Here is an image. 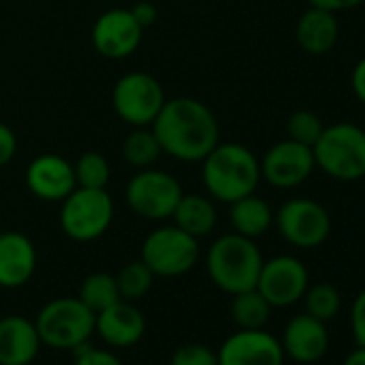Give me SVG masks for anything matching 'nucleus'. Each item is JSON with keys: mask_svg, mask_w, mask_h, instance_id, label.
<instances>
[{"mask_svg": "<svg viewBox=\"0 0 365 365\" xmlns=\"http://www.w3.org/2000/svg\"><path fill=\"white\" fill-rule=\"evenodd\" d=\"M163 155L200 163L220 144V123L209 106L192 97L165 99L150 125Z\"/></svg>", "mask_w": 365, "mask_h": 365, "instance_id": "1", "label": "nucleus"}, {"mask_svg": "<svg viewBox=\"0 0 365 365\" xmlns=\"http://www.w3.org/2000/svg\"><path fill=\"white\" fill-rule=\"evenodd\" d=\"M200 163L209 198L226 205L256 194L262 178L260 159L239 142H220Z\"/></svg>", "mask_w": 365, "mask_h": 365, "instance_id": "2", "label": "nucleus"}, {"mask_svg": "<svg viewBox=\"0 0 365 365\" xmlns=\"http://www.w3.org/2000/svg\"><path fill=\"white\" fill-rule=\"evenodd\" d=\"M262 262V254L254 239L237 232L220 237L207 254V271L211 282L228 294L256 288Z\"/></svg>", "mask_w": 365, "mask_h": 365, "instance_id": "3", "label": "nucleus"}, {"mask_svg": "<svg viewBox=\"0 0 365 365\" xmlns=\"http://www.w3.org/2000/svg\"><path fill=\"white\" fill-rule=\"evenodd\" d=\"M312 153L316 165L335 180L352 182L365 176V131L352 123L324 127Z\"/></svg>", "mask_w": 365, "mask_h": 365, "instance_id": "4", "label": "nucleus"}, {"mask_svg": "<svg viewBox=\"0 0 365 365\" xmlns=\"http://www.w3.org/2000/svg\"><path fill=\"white\" fill-rule=\"evenodd\" d=\"M35 327L41 344L56 350H73L95 333V312L78 297H61L39 309Z\"/></svg>", "mask_w": 365, "mask_h": 365, "instance_id": "5", "label": "nucleus"}, {"mask_svg": "<svg viewBox=\"0 0 365 365\" xmlns=\"http://www.w3.org/2000/svg\"><path fill=\"white\" fill-rule=\"evenodd\" d=\"M61 228L78 243H91L108 232L114 220V200L106 190L76 187L61 207Z\"/></svg>", "mask_w": 365, "mask_h": 365, "instance_id": "6", "label": "nucleus"}, {"mask_svg": "<svg viewBox=\"0 0 365 365\" xmlns=\"http://www.w3.org/2000/svg\"><path fill=\"white\" fill-rule=\"evenodd\" d=\"M198 258V239L176 226H161L148 232L140 254V260L155 273V277L185 275L196 267Z\"/></svg>", "mask_w": 365, "mask_h": 365, "instance_id": "7", "label": "nucleus"}, {"mask_svg": "<svg viewBox=\"0 0 365 365\" xmlns=\"http://www.w3.org/2000/svg\"><path fill=\"white\" fill-rule=\"evenodd\" d=\"M180 196V182L165 170L157 168L138 170V174L131 176L125 190V200L131 213L150 222L172 217Z\"/></svg>", "mask_w": 365, "mask_h": 365, "instance_id": "8", "label": "nucleus"}, {"mask_svg": "<svg viewBox=\"0 0 365 365\" xmlns=\"http://www.w3.org/2000/svg\"><path fill=\"white\" fill-rule=\"evenodd\" d=\"M163 103L165 93L159 80L146 71L125 73L112 88V108L131 127H150Z\"/></svg>", "mask_w": 365, "mask_h": 365, "instance_id": "9", "label": "nucleus"}, {"mask_svg": "<svg viewBox=\"0 0 365 365\" xmlns=\"http://www.w3.org/2000/svg\"><path fill=\"white\" fill-rule=\"evenodd\" d=\"M279 235L286 243L299 250L320 247L331 235V215L329 211L309 198H292L286 200L277 215L273 217Z\"/></svg>", "mask_w": 365, "mask_h": 365, "instance_id": "10", "label": "nucleus"}, {"mask_svg": "<svg viewBox=\"0 0 365 365\" xmlns=\"http://www.w3.org/2000/svg\"><path fill=\"white\" fill-rule=\"evenodd\" d=\"M309 286L305 264L294 256H275L262 262L256 290L271 307H288L303 299Z\"/></svg>", "mask_w": 365, "mask_h": 365, "instance_id": "11", "label": "nucleus"}, {"mask_svg": "<svg viewBox=\"0 0 365 365\" xmlns=\"http://www.w3.org/2000/svg\"><path fill=\"white\" fill-rule=\"evenodd\" d=\"M316 161L309 146L294 140H282L273 144L260 159V176L273 187L292 190L309 178Z\"/></svg>", "mask_w": 365, "mask_h": 365, "instance_id": "12", "label": "nucleus"}, {"mask_svg": "<svg viewBox=\"0 0 365 365\" xmlns=\"http://www.w3.org/2000/svg\"><path fill=\"white\" fill-rule=\"evenodd\" d=\"M144 29L133 18L131 9H110L103 11L91 31L93 48L97 54L110 61L129 58L142 43Z\"/></svg>", "mask_w": 365, "mask_h": 365, "instance_id": "13", "label": "nucleus"}, {"mask_svg": "<svg viewBox=\"0 0 365 365\" xmlns=\"http://www.w3.org/2000/svg\"><path fill=\"white\" fill-rule=\"evenodd\" d=\"M284 350L264 329H239L217 350V365H284Z\"/></svg>", "mask_w": 365, "mask_h": 365, "instance_id": "14", "label": "nucleus"}, {"mask_svg": "<svg viewBox=\"0 0 365 365\" xmlns=\"http://www.w3.org/2000/svg\"><path fill=\"white\" fill-rule=\"evenodd\" d=\"M26 187L43 202H63L78 187L73 163L54 153L35 157L26 168Z\"/></svg>", "mask_w": 365, "mask_h": 365, "instance_id": "15", "label": "nucleus"}, {"mask_svg": "<svg viewBox=\"0 0 365 365\" xmlns=\"http://www.w3.org/2000/svg\"><path fill=\"white\" fill-rule=\"evenodd\" d=\"M279 344H282V350L288 359L303 363V365L316 363L329 350L327 322L303 312V314L294 316L284 327Z\"/></svg>", "mask_w": 365, "mask_h": 365, "instance_id": "16", "label": "nucleus"}, {"mask_svg": "<svg viewBox=\"0 0 365 365\" xmlns=\"http://www.w3.org/2000/svg\"><path fill=\"white\" fill-rule=\"evenodd\" d=\"M144 331H146L144 314L125 299L95 314V333L108 346L129 348L144 337Z\"/></svg>", "mask_w": 365, "mask_h": 365, "instance_id": "17", "label": "nucleus"}, {"mask_svg": "<svg viewBox=\"0 0 365 365\" xmlns=\"http://www.w3.org/2000/svg\"><path fill=\"white\" fill-rule=\"evenodd\" d=\"M37 271L35 243L16 230L0 235V288H22Z\"/></svg>", "mask_w": 365, "mask_h": 365, "instance_id": "18", "label": "nucleus"}, {"mask_svg": "<svg viewBox=\"0 0 365 365\" xmlns=\"http://www.w3.org/2000/svg\"><path fill=\"white\" fill-rule=\"evenodd\" d=\"M41 350L35 320L26 316L0 318V365H31Z\"/></svg>", "mask_w": 365, "mask_h": 365, "instance_id": "19", "label": "nucleus"}, {"mask_svg": "<svg viewBox=\"0 0 365 365\" xmlns=\"http://www.w3.org/2000/svg\"><path fill=\"white\" fill-rule=\"evenodd\" d=\"M294 37L303 52H307L312 56L329 54L335 48L337 37H339V24L335 20V14L309 7L299 18Z\"/></svg>", "mask_w": 365, "mask_h": 365, "instance_id": "20", "label": "nucleus"}, {"mask_svg": "<svg viewBox=\"0 0 365 365\" xmlns=\"http://www.w3.org/2000/svg\"><path fill=\"white\" fill-rule=\"evenodd\" d=\"M174 226L194 239H202L211 235L217 226V209L209 196L202 194H182L174 213Z\"/></svg>", "mask_w": 365, "mask_h": 365, "instance_id": "21", "label": "nucleus"}, {"mask_svg": "<svg viewBox=\"0 0 365 365\" xmlns=\"http://www.w3.org/2000/svg\"><path fill=\"white\" fill-rule=\"evenodd\" d=\"M273 217L269 202L256 194L243 196L230 205V224L237 235L247 239L262 237L273 226Z\"/></svg>", "mask_w": 365, "mask_h": 365, "instance_id": "22", "label": "nucleus"}, {"mask_svg": "<svg viewBox=\"0 0 365 365\" xmlns=\"http://www.w3.org/2000/svg\"><path fill=\"white\" fill-rule=\"evenodd\" d=\"M271 305L269 301L256 290H245L239 294H232V320L239 329H264V324L271 318Z\"/></svg>", "mask_w": 365, "mask_h": 365, "instance_id": "23", "label": "nucleus"}, {"mask_svg": "<svg viewBox=\"0 0 365 365\" xmlns=\"http://www.w3.org/2000/svg\"><path fill=\"white\" fill-rule=\"evenodd\" d=\"M161 155L163 150L150 127H133V131L123 140V157L138 170L153 168Z\"/></svg>", "mask_w": 365, "mask_h": 365, "instance_id": "24", "label": "nucleus"}, {"mask_svg": "<svg viewBox=\"0 0 365 365\" xmlns=\"http://www.w3.org/2000/svg\"><path fill=\"white\" fill-rule=\"evenodd\" d=\"M78 299L93 309L95 314L114 305L116 301H120V292L116 286V277L110 273H91L82 279L80 284V294Z\"/></svg>", "mask_w": 365, "mask_h": 365, "instance_id": "25", "label": "nucleus"}, {"mask_svg": "<svg viewBox=\"0 0 365 365\" xmlns=\"http://www.w3.org/2000/svg\"><path fill=\"white\" fill-rule=\"evenodd\" d=\"M73 172H76V185L78 187L106 190L108 182H110V163L97 150L82 153L78 157V161L73 163Z\"/></svg>", "mask_w": 365, "mask_h": 365, "instance_id": "26", "label": "nucleus"}, {"mask_svg": "<svg viewBox=\"0 0 365 365\" xmlns=\"http://www.w3.org/2000/svg\"><path fill=\"white\" fill-rule=\"evenodd\" d=\"M114 277H116L120 299H125V301L142 299L153 288V282H155V273L142 260L127 262Z\"/></svg>", "mask_w": 365, "mask_h": 365, "instance_id": "27", "label": "nucleus"}, {"mask_svg": "<svg viewBox=\"0 0 365 365\" xmlns=\"http://www.w3.org/2000/svg\"><path fill=\"white\" fill-rule=\"evenodd\" d=\"M303 303H305V314L329 322L333 316H337L339 307H341V297L337 292V288L329 282L316 284V286H307L305 294H303Z\"/></svg>", "mask_w": 365, "mask_h": 365, "instance_id": "28", "label": "nucleus"}, {"mask_svg": "<svg viewBox=\"0 0 365 365\" xmlns=\"http://www.w3.org/2000/svg\"><path fill=\"white\" fill-rule=\"evenodd\" d=\"M322 129H324V125H322L320 116L314 114L312 110H297L288 118V138L299 144H305L309 148L316 144Z\"/></svg>", "mask_w": 365, "mask_h": 365, "instance_id": "29", "label": "nucleus"}, {"mask_svg": "<svg viewBox=\"0 0 365 365\" xmlns=\"http://www.w3.org/2000/svg\"><path fill=\"white\" fill-rule=\"evenodd\" d=\"M170 365H217V352L205 344H182L174 350Z\"/></svg>", "mask_w": 365, "mask_h": 365, "instance_id": "30", "label": "nucleus"}, {"mask_svg": "<svg viewBox=\"0 0 365 365\" xmlns=\"http://www.w3.org/2000/svg\"><path fill=\"white\" fill-rule=\"evenodd\" d=\"M73 365H123V361L101 348H93L88 341L73 348Z\"/></svg>", "mask_w": 365, "mask_h": 365, "instance_id": "31", "label": "nucleus"}, {"mask_svg": "<svg viewBox=\"0 0 365 365\" xmlns=\"http://www.w3.org/2000/svg\"><path fill=\"white\" fill-rule=\"evenodd\" d=\"M350 329H352V335H354L356 346H363L365 348V290L359 292V297L352 303V309H350Z\"/></svg>", "mask_w": 365, "mask_h": 365, "instance_id": "32", "label": "nucleus"}, {"mask_svg": "<svg viewBox=\"0 0 365 365\" xmlns=\"http://www.w3.org/2000/svg\"><path fill=\"white\" fill-rule=\"evenodd\" d=\"M18 153V138L14 129L5 123H0V168L14 161Z\"/></svg>", "mask_w": 365, "mask_h": 365, "instance_id": "33", "label": "nucleus"}, {"mask_svg": "<svg viewBox=\"0 0 365 365\" xmlns=\"http://www.w3.org/2000/svg\"><path fill=\"white\" fill-rule=\"evenodd\" d=\"M309 7H316V9H324V11H331V14H339V11H348V9H354L359 5H363L365 0H307Z\"/></svg>", "mask_w": 365, "mask_h": 365, "instance_id": "34", "label": "nucleus"}, {"mask_svg": "<svg viewBox=\"0 0 365 365\" xmlns=\"http://www.w3.org/2000/svg\"><path fill=\"white\" fill-rule=\"evenodd\" d=\"M131 14L140 22L142 29L150 26L157 20V7L153 3H146V0H142V3H138L135 7H131Z\"/></svg>", "mask_w": 365, "mask_h": 365, "instance_id": "35", "label": "nucleus"}, {"mask_svg": "<svg viewBox=\"0 0 365 365\" xmlns=\"http://www.w3.org/2000/svg\"><path fill=\"white\" fill-rule=\"evenodd\" d=\"M350 84H352V93L356 95V99L365 106V58H361V61L354 65Z\"/></svg>", "mask_w": 365, "mask_h": 365, "instance_id": "36", "label": "nucleus"}, {"mask_svg": "<svg viewBox=\"0 0 365 365\" xmlns=\"http://www.w3.org/2000/svg\"><path fill=\"white\" fill-rule=\"evenodd\" d=\"M341 365H365V348L356 346L352 352H348V356L344 359Z\"/></svg>", "mask_w": 365, "mask_h": 365, "instance_id": "37", "label": "nucleus"}]
</instances>
